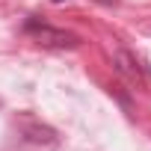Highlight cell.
Returning <instances> with one entry per match:
<instances>
[{
  "instance_id": "obj_1",
  "label": "cell",
  "mask_w": 151,
  "mask_h": 151,
  "mask_svg": "<svg viewBox=\"0 0 151 151\" xmlns=\"http://www.w3.org/2000/svg\"><path fill=\"white\" fill-rule=\"evenodd\" d=\"M27 33H30L39 45H45V47H77V45H80V39L74 36V33L53 30V27H47V24H39L36 18L27 21Z\"/></svg>"
},
{
  "instance_id": "obj_2",
  "label": "cell",
  "mask_w": 151,
  "mask_h": 151,
  "mask_svg": "<svg viewBox=\"0 0 151 151\" xmlns=\"http://www.w3.org/2000/svg\"><path fill=\"white\" fill-rule=\"evenodd\" d=\"M53 3H62V0H53Z\"/></svg>"
}]
</instances>
